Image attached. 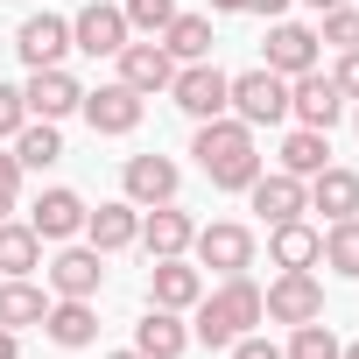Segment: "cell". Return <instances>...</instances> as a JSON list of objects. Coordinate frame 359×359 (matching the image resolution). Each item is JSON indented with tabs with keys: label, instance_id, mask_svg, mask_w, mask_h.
<instances>
[{
	"label": "cell",
	"instance_id": "cell-38",
	"mask_svg": "<svg viewBox=\"0 0 359 359\" xmlns=\"http://www.w3.org/2000/svg\"><path fill=\"white\" fill-rule=\"evenodd\" d=\"M247 8H254V15H268V22H282V15H289V0H247Z\"/></svg>",
	"mask_w": 359,
	"mask_h": 359
},
{
	"label": "cell",
	"instance_id": "cell-4",
	"mask_svg": "<svg viewBox=\"0 0 359 359\" xmlns=\"http://www.w3.org/2000/svg\"><path fill=\"white\" fill-rule=\"evenodd\" d=\"M233 120H247V127H282V120H289V78H275L268 64L240 71V78H233Z\"/></svg>",
	"mask_w": 359,
	"mask_h": 359
},
{
	"label": "cell",
	"instance_id": "cell-12",
	"mask_svg": "<svg viewBox=\"0 0 359 359\" xmlns=\"http://www.w3.org/2000/svg\"><path fill=\"white\" fill-rule=\"evenodd\" d=\"M78 106H85L92 134H134V127H141V92H134V85H120V78H113V85H99V92H85Z\"/></svg>",
	"mask_w": 359,
	"mask_h": 359
},
{
	"label": "cell",
	"instance_id": "cell-33",
	"mask_svg": "<svg viewBox=\"0 0 359 359\" xmlns=\"http://www.w3.org/2000/svg\"><path fill=\"white\" fill-rule=\"evenodd\" d=\"M127 29H141V36H162L169 22H176V0H127Z\"/></svg>",
	"mask_w": 359,
	"mask_h": 359
},
{
	"label": "cell",
	"instance_id": "cell-34",
	"mask_svg": "<svg viewBox=\"0 0 359 359\" xmlns=\"http://www.w3.org/2000/svg\"><path fill=\"white\" fill-rule=\"evenodd\" d=\"M29 127V99H22V85H0V141H15Z\"/></svg>",
	"mask_w": 359,
	"mask_h": 359
},
{
	"label": "cell",
	"instance_id": "cell-24",
	"mask_svg": "<svg viewBox=\"0 0 359 359\" xmlns=\"http://www.w3.org/2000/svg\"><path fill=\"white\" fill-rule=\"evenodd\" d=\"M317 254H324V233L317 226H303V219L268 226V261L275 268H317Z\"/></svg>",
	"mask_w": 359,
	"mask_h": 359
},
{
	"label": "cell",
	"instance_id": "cell-21",
	"mask_svg": "<svg viewBox=\"0 0 359 359\" xmlns=\"http://www.w3.org/2000/svg\"><path fill=\"white\" fill-rule=\"evenodd\" d=\"M43 331H50V345L78 352V345H92V338H99V310H92L85 296H57V303H50V317H43Z\"/></svg>",
	"mask_w": 359,
	"mask_h": 359
},
{
	"label": "cell",
	"instance_id": "cell-39",
	"mask_svg": "<svg viewBox=\"0 0 359 359\" xmlns=\"http://www.w3.org/2000/svg\"><path fill=\"white\" fill-rule=\"evenodd\" d=\"M22 352V331H8V324H0V359H15Z\"/></svg>",
	"mask_w": 359,
	"mask_h": 359
},
{
	"label": "cell",
	"instance_id": "cell-40",
	"mask_svg": "<svg viewBox=\"0 0 359 359\" xmlns=\"http://www.w3.org/2000/svg\"><path fill=\"white\" fill-rule=\"evenodd\" d=\"M247 8V0H212V15H240Z\"/></svg>",
	"mask_w": 359,
	"mask_h": 359
},
{
	"label": "cell",
	"instance_id": "cell-18",
	"mask_svg": "<svg viewBox=\"0 0 359 359\" xmlns=\"http://www.w3.org/2000/svg\"><path fill=\"white\" fill-rule=\"evenodd\" d=\"M99 282H106V254L99 247H64L57 261H50V289L57 296H99Z\"/></svg>",
	"mask_w": 359,
	"mask_h": 359
},
{
	"label": "cell",
	"instance_id": "cell-44",
	"mask_svg": "<svg viewBox=\"0 0 359 359\" xmlns=\"http://www.w3.org/2000/svg\"><path fill=\"white\" fill-rule=\"evenodd\" d=\"M352 127H359V113H352Z\"/></svg>",
	"mask_w": 359,
	"mask_h": 359
},
{
	"label": "cell",
	"instance_id": "cell-22",
	"mask_svg": "<svg viewBox=\"0 0 359 359\" xmlns=\"http://www.w3.org/2000/svg\"><path fill=\"white\" fill-rule=\"evenodd\" d=\"M184 345H191L184 310H155V303H148V317L134 324V352H148V359H184Z\"/></svg>",
	"mask_w": 359,
	"mask_h": 359
},
{
	"label": "cell",
	"instance_id": "cell-31",
	"mask_svg": "<svg viewBox=\"0 0 359 359\" xmlns=\"http://www.w3.org/2000/svg\"><path fill=\"white\" fill-rule=\"evenodd\" d=\"M282 359H338V331L324 317H310V324H296V338L282 345Z\"/></svg>",
	"mask_w": 359,
	"mask_h": 359
},
{
	"label": "cell",
	"instance_id": "cell-14",
	"mask_svg": "<svg viewBox=\"0 0 359 359\" xmlns=\"http://www.w3.org/2000/svg\"><path fill=\"white\" fill-rule=\"evenodd\" d=\"M317 29H303V22H275L268 29V71L275 78H303V71H317Z\"/></svg>",
	"mask_w": 359,
	"mask_h": 359
},
{
	"label": "cell",
	"instance_id": "cell-15",
	"mask_svg": "<svg viewBox=\"0 0 359 359\" xmlns=\"http://www.w3.org/2000/svg\"><path fill=\"white\" fill-rule=\"evenodd\" d=\"M191 240H198V219H191V212H176V205H155V212H141V247H148V261L191 254Z\"/></svg>",
	"mask_w": 359,
	"mask_h": 359
},
{
	"label": "cell",
	"instance_id": "cell-36",
	"mask_svg": "<svg viewBox=\"0 0 359 359\" xmlns=\"http://www.w3.org/2000/svg\"><path fill=\"white\" fill-rule=\"evenodd\" d=\"M331 85H338L345 99H359V50H338V71H331Z\"/></svg>",
	"mask_w": 359,
	"mask_h": 359
},
{
	"label": "cell",
	"instance_id": "cell-42",
	"mask_svg": "<svg viewBox=\"0 0 359 359\" xmlns=\"http://www.w3.org/2000/svg\"><path fill=\"white\" fill-rule=\"evenodd\" d=\"M338 359H359V338H352V345H338Z\"/></svg>",
	"mask_w": 359,
	"mask_h": 359
},
{
	"label": "cell",
	"instance_id": "cell-30",
	"mask_svg": "<svg viewBox=\"0 0 359 359\" xmlns=\"http://www.w3.org/2000/svg\"><path fill=\"white\" fill-rule=\"evenodd\" d=\"M331 275H345V282H359V219H331V233H324V254H317Z\"/></svg>",
	"mask_w": 359,
	"mask_h": 359
},
{
	"label": "cell",
	"instance_id": "cell-26",
	"mask_svg": "<svg viewBox=\"0 0 359 359\" xmlns=\"http://www.w3.org/2000/svg\"><path fill=\"white\" fill-rule=\"evenodd\" d=\"M43 268V240L29 219H0V275H36Z\"/></svg>",
	"mask_w": 359,
	"mask_h": 359
},
{
	"label": "cell",
	"instance_id": "cell-1",
	"mask_svg": "<svg viewBox=\"0 0 359 359\" xmlns=\"http://www.w3.org/2000/svg\"><path fill=\"white\" fill-rule=\"evenodd\" d=\"M198 169L212 176V191H247L261 176V148H254V127L219 113V120H198V141H191Z\"/></svg>",
	"mask_w": 359,
	"mask_h": 359
},
{
	"label": "cell",
	"instance_id": "cell-13",
	"mask_svg": "<svg viewBox=\"0 0 359 359\" xmlns=\"http://www.w3.org/2000/svg\"><path fill=\"white\" fill-rule=\"evenodd\" d=\"M198 296H205V275H198L184 254H169V261L148 268V303H155V310H198Z\"/></svg>",
	"mask_w": 359,
	"mask_h": 359
},
{
	"label": "cell",
	"instance_id": "cell-9",
	"mask_svg": "<svg viewBox=\"0 0 359 359\" xmlns=\"http://www.w3.org/2000/svg\"><path fill=\"white\" fill-rule=\"evenodd\" d=\"M247 198H254V212L268 219V226H289V219H303L310 212V184H303V176H289V169H261L254 176V184H247Z\"/></svg>",
	"mask_w": 359,
	"mask_h": 359
},
{
	"label": "cell",
	"instance_id": "cell-10",
	"mask_svg": "<svg viewBox=\"0 0 359 359\" xmlns=\"http://www.w3.org/2000/svg\"><path fill=\"white\" fill-rule=\"evenodd\" d=\"M289 113H296L303 127L331 134V127H338V113H345V92H338L324 71H303V78H289Z\"/></svg>",
	"mask_w": 359,
	"mask_h": 359
},
{
	"label": "cell",
	"instance_id": "cell-37",
	"mask_svg": "<svg viewBox=\"0 0 359 359\" xmlns=\"http://www.w3.org/2000/svg\"><path fill=\"white\" fill-rule=\"evenodd\" d=\"M226 352H233V359H282V345H268V338H254V331H247V338H233Z\"/></svg>",
	"mask_w": 359,
	"mask_h": 359
},
{
	"label": "cell",
	"instance_id": "cell-7",
	"mask_svg": "<svg viewBox=\"0 0 359 359\" xmlns=\"http://www.w3.org/2000/svg\"><path fill=\"white\" fill-rule=\"evenodd\" d=\"M191 254H198V268L247 275V268H254V233H247V226H233V219H219V226H198Z\"/></svg>",
	"mask_w": 359,
	"mask_h": 359
},
{
	"label": "cell",
	"instance_id": "cell-16",
	"mask_svg": "<svg viewBox=\"0 0 359 359\" xmlns=\"http://www.w3.org/2000/svg\"><path fill=\"white\" fill-rule=\"evenodd\" d=\"M15 50H22L29 71H50V64H64V50H71V22H64V15H29L22 36H15Z\"/></svg>",
	"mask_w": 359,
	"mask_h": 359
},
{
	"label": "cell",
	"instance_id": "cell-35",
	"mask_svg": "<svg viewBox=\"0 0 359 359\" xmlns=\"http://www.w3.org/2000/svg\"><path fill=\"white\" fill-rule=\"evenodd\" d=\"M15 198H22V162H15V155H0V219L15 212Z\"/></svg>",
	"mask_w": 359,
	"mask_h": 359
},
{
	"label": "cell",
	"instance_id": "cell-20",
	"mask_svg": "<svg viewBox=\"0 0 359 359\" xmlns=\"http://www.w3.org/2000/svg\"><path fill=\"white\" fill-rule=\"evenodd\" d=\"M85 240H92L99 254H120V247H134V240H141V205L113 198V205L85 212Z\"/></svg>",
	"mask_w": 359,
	"mask_h": 359
},
{
	"label": "cell",
	"instance_id": "cell-29",
	"mask_svg": "<svg viewBox=\"0 0 359 359\" xmlns=\"http://www.w3.org/2000/svg\"><path fill=\"white\" fill-rule=\"evenodd\" d=\"M64 155V134H57V120H29L22 134H15V162L22 169H50Z\"/></svg>",
	"mask_w": 359,
	"mask_h": 359
},
{
	"label": "cell",
	"instance_id": "cell-11",
	"mask_svg": "<svg viewBox=\"0 0 359 359\" xmlns=\"http://www.w3.org/2000/svg\"><path fill=\"white\" fill-rule=\"evenodd\" d=\"M22 99H29V120H64V113H78L85 85H78V78H71L64 64H50V71H29Z\"/></svg>",
	"mask_w": 359,
	"mask_h": 359
},
{
	"label": "cell",
	"instance_id": "cell-43",
	"mask_svg": "<svg viewBox=\"0 0 359 359\" xmlns=\"http://www.w3.org/2000/svg\"><path fill=\"white\" fill-rule=\"evenodd\" d=\"M113 359H148V352H113Z\"/></svg>",
	"mask_w": 359,
	"mask_h": 359
},
{
	"label": "cell",
	"instance_id": "cell-19",
	"mask_svg": "<svg viewBox=\"0 0 359 359\" xmlns=\"http://www.w3.org/2000/svg\"><path fill=\"white\" fill-rule=\"evenodd\" d=\"M85 212H92V205H85L78 191H64V184H57V191H43V198H36L29 226H36V240H71V233H85Z\"/></svg>",
	"mask_w": 359,
	"mask_h": 359
},
{
	"label": "cell",
	"instance_id": "cell-17",
	"mask_svg": "<svg viewBox=\"0 0 359 359\" xmlns=\"http://www.w3.org/2000/svg\"><path fill=\"white\" fill-rule=\"evenodd\" d=\"M169 78H176V57H169V50H162L155 36H148V43H127V50H120V85H134L141 99H148V92H169Z\"/></svg>",
	"mask_w": 359,
	"mask_h": 359
},
{
	"label": "cell",
	"instance_id": "cell-32",
	"mask_svg": "<svg viewBox=\"0 0 359 359\" xmlns=\"http://www.w3.org/2000/svg\"><path fill=\"white\" fill-rule=\"evenodd\" d=\"M317 43H331V50H359V8H352V0H345V8H324Z\"/></svg>",
	"mask_w": 359,
	"mask_h": 359
},
{
	"label": "cell",
	"instance_id": "cell-3",
	"mask_svg": "<svg viewBox=\"0 0 359 359\" xmlns=\"http://www.w3.org/2000/svg\"><path fill=\"white\" fill-rule=\"evenodd\" d=\"M169 99L184 106L191 120H219V113H233V78L205 57V64H176V78H169Z\"/></svg>",
	"mask_w": 359,
	"mask_h": 359
},
{
	"label": "cell",
	"instance_id": "cell-2",
	"mask_svg": "<svg viewBox=\"0 0 359 359\" xmlns=\"http://www.w3.org/2000/svg\"><path fill=\"white\" fill-rule=\"evenodd\" d=\"M261 324V289L247 282V275H226L219 289H205L198 296V345H233V338H247Z\"/></svg>",
	"mask_w": 359,
	"mask_h": 359
},
{
	"label": "cell",
	"instance_id": "cell-6",
	"mask_svg": "<svg viewBox=\"0 0 359 359\" xmlns=\"http://www.w3.org/2000/svg\"><path fill=\"white\" fill-rule=\"evenodd\" d=\"M120 184H127V205L155 212V205H176V184H184V169H176L169 155H127Z\"/></svg>",
	"mask_w": 359,
	"mask_h": 359
},
{
	"label": "cell",
	"instance_id": "cell-8",
	"mask_svg": "<svg viewBox=\"0 0 359 359\" xmlns=\"http://www.w3.org/2000/svg\"><path fill=\"white\" fill-rule=\"evenodd\" d=\"M127 15L120 8H106V0H92V8H78L71 15V50H85V57H120L127 50Z\"/></svg>",
	"mask_w": 359,
	"mask_h": 359
},
{
	"label": "cell",
	"instance_id": "cell-23",
	"mask_svg": "<svg viewBox=\"0 0 359 359\" xmlns=\"http://www.w3.org/2000/svg\"><path fill=\"white\" fill-rule=\"evenodd\" d=\"M310 212H324V219H359V176L338 169V162H324V169L310 176Z\"/></svg>",
	"mask_w": 359,
	"mask_h": 359
},
{
	"label": "cell",
	"instance_id": "cell-25",
	"mask_svg": "<svg viewBox=\"0 0 359 359\" xmlns=\"http://www.w3.org/2000/svg\"><path fill=\"white\" fill-rule=\"evenodd\" d=\"M50 317V296L29 282V275H8V282H0V324H8V331H29V324H43Z\"/></svg>",
	"mask_w": 359,
	"mask_h": 359
},
{
	"label": "cell",
	"instance_id": "cell-27",
	"mask_svg": "<svg viewBox=\"0 0 359 359\" xmlns=\"http://www.w3.org/2000/svg\"><path fill=\"white\" fill-rule=\"evenodd\" d=\"M155 43H162L176 64H205V57H212V15H176Z\"/></svg>",
	"mask_w": 359,
	"mask_h": 359
},
{
	"label": "cell",
	"instance_id": "cell-28",
	"mask_svg": "<svg viewBox=\"0 0 359 359\" xmlns=\"http://www.w3.org/2000/svg\"><path fill=\"white\" fill-rule=\"evenodd\" d=\"M331 162V134H317V127H296L289 141H282V169L289 176H303V184H310V176Z\"/></svg>",
	"mask_w": 359,
	"mask_h": 359
},
{
	"label": "cell",
	"instance_id": "cell-41",
	"mask_svg": "<svg viewBox=\"0 0 359 359\" xmlns=\"http://www.w3.org/2000/svg\"><path fill=\"white\" fill-rule=\"evenodd\" d=\"M303 8H317V15H324V8H345V0H303Z\"/></svg>",
	"mask_w": 359,
	"mask_h": 359
},
{
	"label": "cell",
	"instance_id": "cell-5",
	"mask_svg": "<svg viewBox=\"0 0 359 359\" xmlns=\"http://www.w3.org/2000/svg\"><path fill=\"white\" fill-rule=\"evenodd\" d=\"M261 317H275V324H310V317H324V282L310 275V268H282L268 289H261Z\"/></svg>",
	"mask_w": 359,
	"mask_h": 359
}]
</instances>
